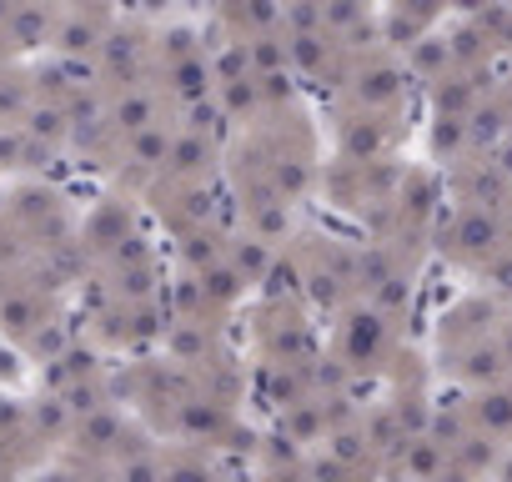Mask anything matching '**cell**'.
<instances>
[{
    "label": "cell",
    "mask_w": 512,
    "mask_h": 482,
    "mask_svg": "<svg viewBox=\"0 0 512 482\" xmlns=\"http://www.w3.org/2000/svg\"><path fill=\"white\" fill-rule=\"evenodd\" d=\"M41 327H46L41 297L31 287H6V297H0V332L16 337V342H31Z\"/></svg>",
    "instance_id": "obj_1"
},
{
    "label": "cell",
    "mask_w": 512,
    "mask_h": 482,
    "mask_svg": "<svg viewBox=\"0 0 512 482\" xmlns=\"http://www.w3.org/2000/svg\"><path fill=\"white\" fill-rule=\"evenodd\" d=\"M56 26H61L56 11H46V6H16L11 11V26H6V41L21 46V51H31V46L56 41Z\"/></svg>",
    "instance_id": "obj_2"
},
{
    "label": "cell",
    "mask_w": 512,
    "mask_h": 482,
    "mask_svg": "<svg viewBox=\"0 0 512 482\" xmlns=\"http://www.w3.org/2000/svg\"><path fill=\"white\" fill-rule=\"evenodd\" d=\"M106 121H111L116 131H126V141H131V136H141V131H151V126H156V106H151V101H146V96L131 86V91H126V96H121V101L106 111Z\"/></svg>",
    "instance_id": "obj_3"
},
{
    "label": "cell",
    "mask_w": 512,
    "mask_h": 482,
    "mask_svg": "<svg viewBox=\"0 0 512 482\" xmlns=\"http://www.w3.org/2000/svg\"><path fill=\"white\" fill-rule=\"evenodd\" d=\"M76 417H71V407H66V397H41L36 402V427L41 432H66Z\"/></svg>",
    "instance_id": "obj_4"
},
{
    "label": "cell",
    "mask_w": 512,
    "mask_h": 482,
    "mask_svg": "<svg viewBox=\"0 0 512 482\" xmlns=\"http://www.w3.org/2000/svg\"><path fill=\"white\" fill-rule=\"evenodd\" d=\"M26 151H31V141H26L21 126H0V171L26 166Z\"/></svg>",
    "instance_id": "obj_5"
},
{
    "label": "cell",
    "mask_w": 512,
    "mask_h": 482,
    "mask_svg": "<svg viewBox=\"0 0 512 482\" xmlns=\"http://www.w3.org/2000/svg\"><path fill=\"white\" fill-rule=\"evenodd\" d=\"M507 362H512V347H507Z\"/></svg>",
    "instance_id": "obj_6"
}]
</instances>
